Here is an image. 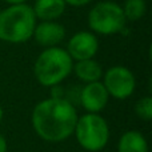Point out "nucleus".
Returning <instances> with one entry per match:
<instances>
[{
    "mask_svg": "<svg viewBox=\"0 0 152 152\" xmlns=\"http://www.w3.org/2000/svg\"><path fill=\"white\" fill-rule=\"evenodd\" d=\"M92 0H64L67 5H72V7H84V5L89 4Z\"/></svg>",
    "mask_w": 152,
    "mask_h": 152,
    "instance_id": "15",
    "label": "nucleus"
},
{
    "mask_svg": "<svg viewBox=\"0 0 152 152\" xmlns=\"http://www.w3.org/2000/svg\"><path fill=\"white\" fill-rule=\"evenodd\" d=\"M7 150H8L7 140L3 136V134H0V152H7Z\"/></svg>",
    "mask_w": 152,
    "mask_h": 152,
    "instance_id": "16",
    "label": "nucleus"
},
{
    "mask_svg": "<svg viewBox=\"0 0 152 152\" xmlns=\"http://www.w3.org/2000/svg\"><path fill=\"white\" fill-rule=\"evenodd\" d=\"M77 111L66 97H48L39 102L31 113L35 134L48 143H60L74 135Z\"/></svg>",
    "mask_w": 152,
    "mask_h": 152,
    "instance_id": "1",
    "label": "nucleus"
},
{
    "mask_svg": "<svg viewBox=\"0 0 152 152\" xmlns=\"http://www.w3.org/2000/svg\"><path fill=\"white\" fill-rule=\"evenodd\" d=\"M121 10L127 21H137L147 12V3L145 0H126Z\"/></svg>",
    "mask_w": 152,
    "mask_h": 152,
    "instance_id": "13",
    "label": "nucleus"
},
{
    "mask_svg": "<svg viewBox=\"0 0 152 152\" xmlns=\"http://www.w3.org/2000/svg\"><path fill=\"white\" fill-rule=\"evenodd\" d=\"M121 5L115 1H99L88 12V26L95 35H110L119 34L126 27Z\"/></svg>",
    "mask_w": 152,
    "mask_h": 152,
    "instance_id": "5",
    "label": "nucleus"
},
{
    "mask_svg": "<svg viewBox=\"0 0 152 152\" xmlns=\"http://www.w3.org/2000/svg\"><path fill=\"white\" fill-rule=\"evenodd\" d=\"M135 113L142 120L150 121L152 119V97L144 96L137 100L135 104Z\"/></svg>",
    "mask_w": 152,
    "mask_h": 152,
    "instance_id": "14",
    "label": "nucleus"
},
{
    "mask_svg": "<svg viewBox=\"0 0 152 152\" xmlns=\"http://www.w3.org/2000/svg\"><path fill=\"white\" fill-rule=\"evenodd\" d=\"M3 118H4V111H3L1 105H0V123L3 121Z\"/></svg>",
    "mask_w": 152,
    "mask_h": 152,
    "instance_id": "18",
    "label": "nucleus"
},
{
    "mask_svg": "<svg viewBox=\"0 0 152 152\" xmlns=\"http://www.w3.org/2000/svg\"><path fill=\"white\" fill-rule=\"evenodd\" d=\"M66 7L64 0H35L32 10L36 20L56 21L64 13Z\"/></svg>",
    "mask_w": 152,
    "mask_h": 152,
    "instance_id": "10",
    "label": "nucleus"
},
{
    "mask_svg": "<svg viewBox=\"0 0 152 152\" xmlns=\"http://www.w3.org/2000/svg\"><path fill=\"white\" fill-rule=\"evenodd\" d=\"M118 152H148L147 139L136 129L127 131L118 142Z\"/></svg>",
    "mask_w": 152,
    "mask_h": 152,
    "instance_id": "12",
    "label": "nucleus"
},
{
    "mask_svg": "<svg viewBox=\"0 0 152 152\" xmlns=\"http://www.w3.org/2000/svg\"><path fill=\"white\" fill-rule=\"evenodd\" d=\"M74 135L83 150L100 152L110 142V126L100 113H84L77 118Z\"/></svg>",
    "mask_w": 152,
    "mask_h": 152,
    "instance_id": "4",
    "label": "nucleus"
},
{
    "mask_svg": "<svg viewBox=\"0 0 152 152\" xmlns=\"http://www.w3.org/2000/svg\"><path fill=\"white\" fill-rule=\"evenodd\" d=\"M80 104L87 113H100L110 102V95L102 81L88 83L80 91Z\"/></svg>",
    "mask_w": 152,
    "mask_h": 152,
    "instance_id": "8",
    "label": "nucleus"
},
{
    "mask_svg": "<svg viewBox=\"0 0 152 152\" xmlns=\"http://www.w3.org/2000/svg\"><path fill=\"white\" fill-rule=\"evenodd\" d=\"M72 71L75 72L76 77L80 81L88 84L94 81H100L103 77V68L95 59H87V60L74 61Z\"/></svg>",
    "mask_w": 152,
    "mask_h": 152,
    "instance_id": "11",
    "label": "nucleus"
},
{
    "mask_svg": "<svg viewBox=\"0 0 152 152\" xmlns=\"http://www.w3.org/2000/svg\"><path fill=\"white\" fill-rule=\"evenodd\" d=\"M32 37L44 48L59 47L66 37V28L58 21H40L36 23Z\"/></svg>",
    "mask_w": 152,
    "mask_h": 152,
    "instance_id": "9",
    "label": "nucleus"
},
{
    "mask_svg": "<svg viewBox=\"0 0 152 152\" xmlns=\"http://www.w3.org/2000/svg\"><path fill=\"white\" fill-rule=\"evenodd\" d=\"M74 60L60 47L44 48L34 64V75L43 87L60 86L72 72Z\"/></svg>",
    "mask_w": 152,
    "mask_h": 152,
    "instance_id": "3",
    "label": "nucleus"
},
{
    "mask_svg": "<svg viewBox=\"0 0 152 152\" xmlns=\"http://www.w3.org/2000/svg\"><path fill=\"white\" fill-rule=\"evenodd\" d=\"M3 1H5L8 5H13V4H24V3H27V0H3Z\"/></svg>",
    "mask_w": 152,
    "mask_h": 152,
    "instance_id": "17",
    "label": "nucleus"
},
{
    "mask_svg": "<svg viewBox=\"0 0 152 152\" xmlns=\"http://www.w3.org/2000/svg\"><path fill=\"white\" fill-rule=\"evenodd\" d=\"M103 86L110 97L126 100L135 92L136 79L131 69L123 66H113L103 72Z\"/></svg>",
    "mask_w": 152,
    "mask_h": 152,
    "instance_id": "6",
    "label": "nucleus"
},
{
    "mask_svg": "<svg viewBox=\"0 0 152 152\" xmlns=\"http://www.w3.org/2000/svg\"><path fill=\"white\" fill-rule=\"evenodd\" d=\"M67 53L74 61L94 59L99 51V40L91 31H79L67 42Z\"/></svg>",
    "mask_w": 152,
    "mask_h": 152,
    "instance_id": "7",
    "label": "nucleus"
},
{
    "mask_svg": "<svg viewBox=\"0 0 152 152\" xmlns=\"http://www.w3.org/2000/svg\"><path fill=\"white\" fill-rule=\"evenodd\" d=\"M34 10L27 3L8 5L0 11V40L10 44H21L32 37L36 27Z\"/></svg>",
    "mask_w": 152,
    "mask_h": 152,
    "instance_id": "2",
    "label": "nucleus"
}]
</instances>
